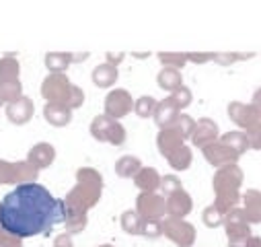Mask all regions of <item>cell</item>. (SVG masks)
I'll return each mask as SVG.
<instances>
[{
  "mask_svg": "<svg viewBox=\"0 0 261 247\" xmlns=\"http://www.w3.org/2000/svg\"><path fill=\"white\" fill-rule=\"evenodd\" d=\"M247 247H261V237H255V235H251V239H249Z\"/></svg>",
  "mask_w": 261,
  "mask_h": 247,
  "instance_id": "48",
  "label": "cell"
},
{
  "mask_svg": "<svg viewBox=\"0 0 261 247\" xmlns=\"http://www.w3.org/2000/svg\"><path fill=\"white\" fill-rule=\"evenodd\" d=\"M159 60H161L163 68H175V70H181L189 62L187 54H183V52H161Z\"/></svg>",
  "mask_w": 261,
  "mask_h": 247,
  "instance_id": "31",
  "label": "cell"
},
{
  "mask_svg": "<svg viewBox=\"0 0 261 247\" xmlns=\"http://www.w3.org/2000/svg\"><path fill=\"white\" fill-rule=\"evenodd\" d=\"M226 113H228L230 121L234 124V126H239L241 130H249L251 126H255V124L259 121V117H261V111L255 105L241 103V101H230Z\"/></svg>",
  "mask_w": 261,
  "mask_h": 247,
  "instance_id": "11",
  "label": "cell"
},
{
  "mask_svg": "<svg viewBox=\"0 0 261 247\" xmlns=\"http://www.w3.org/2000/svg\"><path fill=\"white\" fill-rule=\"evenodd\" d=\"M245 136H247V142H249V149L253 151H261V126L255 124L249 130H245Z\"/></svg>",
  "mask_w": 261,
  "mask_h": 247,
  "instance_id": "41",
  "label": "cell"
},
{
  "mask_svg": "<svg viewBox=\"0 0 261 247\" xmlns=\"http://www.w3.org/2000/svg\"><path fill=\"white\" fill-rule=\"evenodd\" d=\"M251 105H255L259 111H261V87L253 93V99H251Z\"/></svg>",
  "mask_w": 261,
  "mask_h": 247,
  "instance_id": "47",
  "label": "cell"
},
{
  "mask_svg": "<svg viewBox=\"0 0 261 247\" xmlns=\"http://www.w3.org/2000/svg\"><path fill=\"white\" fill-rule=\"evenodd\" d=\"M54 247H74V245H72V241H70V235H68V233H64V235L56 237Z\"/></svg>",
  "mask_w": 261,
  "mask_h": 247,
  "instance_id": "45",
  "label": "cell"
},
{
  "mask_svg": "<svg viewBox=\"0 0 261 247\" xmlns=\"http://www.w3.org/2000/svg\"><path fill=\"white\" fill-rule=\"evenodd\" d=\"M144 237H161L163 235V220H144Z\"/></svg>",
  "mask_w": 261,
  "mask_h": 247,
  "instance_id": "42",
  "label": "cell"
},
{
  "mask_svg": "<svg viewBox=\"0 0 261 247\" xmlns=\"http://www.w3.org/2000/svg\"><path fill=\"white\" fill-rule=\"evenodd\" d=\"M134 99L129 95V91L125 89H113L111 93H107L105 97V115L113 117V119H121L125 117L129 111L134 109Z\"/></svg>",
  "mask_w": 261,
  "mask_h": 247,
  "instance_id": "10",
  "label": "cell"
},
{
  "mask_svg": "<svg viewBox=\"0 0 261 247\" xmlns=\"http://www.w3.org/2000/svg\"><path fill=\"white\" fill-rule=\"evenodd\" d=\"M167 161H169V165H171L175 171H185V169H189V167H191L193 153H191V149H189L187 144H183L179 151H175L173 155H169V157H167Z\"/></svg>",
  "mask_w": 261,
  "mask_h": 247,
  "instance_id": "30",
  "label": "cell"
},
{
  "mask_svg": "<svg viewBox=\"0 0 261 247\" xmlns=\"http://www.w3.org/2000/svg\"><path fill=\"white\" fill-rule=\"evenodd\" d=\"M181 109L167 97V99H163V101H159V105H156V111H154V121H156V126L161 128V130H165V128H173L175 126V121L179 119V113Z\"/></svg>",
  "mask_w": 261,
  "mask_h": 247,
  "instance_id": "17",
  "label": "cell"
},
{
  "mask_svg": "<svg viewBox=\"0 0 261 247\" xmlns=\"http://www.w3.org/2000/svg\"><path fill=\"white\" fill-rule=\"evenodd\" d=\"M187 60L193 62V64H206V62L214 60V54L212 52H189Z\"/></svg>",
  "mask_w": 261,
  "mask_h": 247,
  "instance_id": "43",
  "label": "cell"
},
{
  "mask_svg": "<svg viewBox=\"0 0 261 247\" xmlns=\"http://www.w3.org/2000/svg\"><path fill=\"white\" fill-rule=\"evenodd\" d=\"M119 223L127 235H142V231H144V218L136 210H125L121 214Z\"/></svg>",
  "mask_w": 261,
  "mask_h": 247,
  "instance_id": "27",
  "label": "cell"
},
{
  "mask_svg": "<svg viewBox=\"0 0 261 247\" xmlns=\"http://www.w3.org/2000/svg\"><path fill=\"white\" fill-rule=\"evenodd\" d=\"M161 175L154 167H142L140 173L134 177V183L136 188L142 192V194H152L156 190H161Z\"/></svg>",
  "mask_w": 261,
  "mask_h": 247,
  "instance_id": "21",
  "label": "cell"
},
{
  "mask_svg": "<svg viewBox=\"0 0 261 247\" xmlns=\"http://www.w3.org/2000/svg\"><path fill=\"white\" fill-rule=\"evenodd\" d=\"M70 64H72V54L70 52H49V54H45V68L49 70V75H66Z\"/></svg>",
  "mask_w": 261,
  "mask_h": 247,
  "instance_id": "22",
  "label": "cell"
},
{
  "mask_svg": "<svg viewBox=\"0 0 261 247\" xmlns=\"http://www.w3.org/2000/svg\"><path fill=\"white\" fill-rule=\"evenodd\" d=\"M76 181L103 185V175H101L97 169H93V167H81V169L76 171Z\"/></svg>",
  "mask_w": 261,
  "mask_h": 247,
  "instance_id": "38",
  "label": "cell"
},
{
  "mask_svg": "<svg viewBox=\"0 0 261 247\" xmlns=\"http://www.w3.org/2000/svg\"><path fill=\"white\" fill-rule=\"evenodd\" d=\"M193 208V200L185 190L175 192L167 198V216L171 218H185Z\"/></svg>",
  "mask_w": 261,
  "mask_h": 247,
  "instance_id": "15",
  "label": "cell"
},
{
  "mask_svg": "<svg viewBox=\"0 0 261 247\" xmlns=\"http://www.w3.org/2000/svg\"><path fill=\"white\" fill-rule=\"evenodd\" d=\"M202 220H204L206 227H210V229H218L220 225H224V214H222L214 204H210V206L204 208V212H202Z\"/></svg>",
  "mask_w": 261,
  "mask_h": 247,
  "instance_id": "35",
  "label": "cell"
},
{
  "mask_svg": "<svg viewBox=\"0 0 261 247\" xmlns=\"http://www.w3.org/2000/svg\"><path fill=\"white\" fill-rule=\"evenodd\" d=\"M39 171L29 161H5L0 159V185H11V183H35Z\"/></svg>",
  "mask_w": 261,
  "mask_h": 247,
  "instance_id": "5",
  "label": "cell"
},
{
  "mask_svg": "<svg viewBox=\"0 0 261 247\" xmlns=\"http://www.w3.org/2000/svg\"><path fill=\"white\" fill-rule=\"evenodd\" d=\"M179 109H185L187 105H191V101H193V93H191V89L189 87H181V89H177L175 93H171V97H169Z\"/></svg>",
  "mask_w": 261,
  "mask_h": 247,
  "instance_id": "37",
  "label": "cell"
},
{
  "mask_svg": "<svg viewBox=\"0 0 261 247\" xmlns=\"http://www.w3.org/2000/svg\"><path fill=\"white\" fill-rule=\"evenodd\" d=\"M70 89H72V83L68 81L66 75H47L41 83V97L47 103H64L66 105Z\"/></svg>",
  "mask_w": 261,
  "mask_h": 247,
  "instance_id": "8",
  "label": "cell"
},
{
  "mask_svg": "<svg viewBox=\"0 0 261 247\" xmlns=\"http://www.w3.org/2000/svg\"><path fill=\"white\" fill-rule=\"evenodd\" d=\"M220 140V128H218V124L212 119V117H200L198 124H195V132L191 136V142L193 146H208L212 142Z\"/></svg>",
  "mask_w": 261,
  "mask_h": 247,
  "instance_id": "13",
  "label": "cell"
},
{
  "mask_svg": "<svg viewBox=\"0 0 261 247\" xmlns=\"http://www.w3.org/2000/svg\"><path fill=\"white\" fill-rule=\"evenodd\" d=\"M156 83L163 91H169V93H175L177 89L183 87V77H181V70H175V68H163L159 75H156Z\"/></svg>",
  "mask_w": 261,
  "mask_h": 247,
  "instance_id": "25",
  "label": "cell"
},
{
  "mask_svg": "<svg viewBox=\"0 0 261 247\" xmlns=\"http://www.w3.org/2000/svg\"><path fill=\"white\" fill-rule=\"evenodd\" d=\"M257 124H259V126H261V117H259V121H257Z\"/></svg>",
  "mask_w": 261,
  "mask_h": 247,
  "instance_id": "51",
  "label": "cell"
},
{
  "mask_svg": "<svg viewBox=\"0 0 261 247\" xmlns=\"http://www.w3.org/2000/svg\"><path fill=\"white\" fill-rule=\"evenodd\" d=\"M179 190H183V185H181V179L177 175H163V179H161V192H163L165 198L173 196Z\"/></svg>",
  "mask_w": 261,
  "mask_h": 247,
  "instance_id": "36",
  "label": "cell"
},
{
  "mask_svg": "<svg viewBox=\"0 0 261 247\" xmlns=\"http://www.w3.org/2000/svg\"><path fill=\"white\" fill-rule=\"evenodd\" d=\"M21 64L19 60L13 56L0 58V83H9V81H19Z\"/></svg>",
  "mask_w": 261,
  "mask_h": 247,
  "instance_id": "29",
  "label": "cell"
},
{
  "mask_svg": "<svg viewBox=\"0 0 261 247\" xmlns=\"http://www.w3.org/2000/svg\"><path fill=\"white\" fill-rule=\"evenodd\" d=\"M87 223H89L87 212H81V210H74V208H68L66 206V218H64V227H66V233L68 235L83 233L87 229Z\"/></svg>",
  "mask_w": 261,
  "mask_h": 247,
  "instance_id": "26",
  "label": "cell"
},
{
  "mask_svg": "<svg viewBox=\"0 0 261 247\" xmlns=\"http://www.w3.org/2000/svg\"><path fill=\"white\" fill-rule=\"evenodd\" d=\"M202 155H204V159H206L210 165H214L216 169H222V167H226V165H234V163H239V159H241L232 149H228V146L222 144L220 140H216V142L204 146V149H202Z\"/></svg>",
  "mask_w": 261,
  "mask_h": 247,
  "instance_id": "12",
  "label": "cell"
},
{
  "mask_svg": "<svg viewBox=\"0 0 261 247\" xmlns=\"http://www.w3.org/2000/svg\"><path fill=\"white\" fill-rule=\"evenodd\" d=\"M83 103H85V91H83L79 85H72L70 95H68V99H66V107H70V109L74 111V109H79Z\"/></svg>",
  "mask_w": 261,
  "mask_h": 247,
  "instance_id": "40",
  "label": "cell"
},
{
  "mask_svg": "<svg viewBox=\"0 0 261 247\" xmlns=\"http://www.w3.org/2000/svg\"><path fill=\"white\" fill-rule=\"evenodd\" d=\"M140 169H142V161L138 157H134V155H123L115 163V173L119 177H123V179H129V177L134 179L140 173Z\"/></svg>",
  "mask_w": 261,
  "mask_h": 247,
  "instance_id": "24",
  "label": "cell"
},
{
  "mask_svg": "<svg viewBox=\"0 0 261 247\" xmlns=\"http://www.w3.org/2000/svg\"><path fill=\"white\" fill-rule=\"evenodd\" d=\"M185 144V138L175 130V128H165L159 132L156 136V146H159V153L167 159L169 155H173L175 151H179L181 146Z\"/></svg>",
  "mask_w": 261,
  "mask_h": 247,
  "instance_id": "19",
  "label": "cell"
},
{
  "mask_svg": "<svg viewBox=\"0 0 261 247\" xmlns=\"http://www.w3.org/2000/svg\"><path fill=\"white\" fill-rule=\"evenodd\" d=\"M220 142H222V144H226L228 149H232L239 157H243V155L249 151L247 136H245V132H241V130H234V132H226V134H222V136H220Z\"/></svg>",
  "mask_w": 261,
  "mask_h": 247,
  "instance_id": "28",
  "label": "cell"
},
{
  "mask_svg": "<svg viewBox=\"0 0 261 247\" xmlns=\"http://www.w3.org/2000/svg\"><path fill=\"white\" fill-rule=\"evenodd\" d=\"M33 111H35L33 101L23 95L21 99H17V101H13V103L7 105V119L11 124H15V126H23V124L31 121Z\"/></svg>",
  "mask_w": 261,
  "mask_h": 247,
  "instance_id": "14",
  "label": "cell"
},
{
  "mask_svg": "<svg viewBox=\"0 0 261 247\" xmlns=\"http://www.w3.org/2000/svg\"><path fill=\"white\" fill-rule=\"evenodd\" d=\"M117 77H119L117 66H111V64H107V62H105V64L95 66V70H93V75H91L93 83H95L99 89H109V87H113L115 81H117Z\"/></svg>",
  "mask_w": 261,
  "mask_h": 247,
  "instance_id": "23",
  "label": "cell"
},
{
  "mask_svg": "<svg viewBox=\"0 0 261 247\" xmlns=\"http://www.w3.org/2000/svg\"><path fill=\"white\" fill-rule=\"evenodd\" d=\"M156 105H159V101H156L154 97H150V95H142V97L136 99V103H134V111H136L138 117H154Z\"/></svg>",
  "mask_w": 261,
  "mask_h": 247,
  "instance_id": "32",
  "label": "cell"
},
{
  "mask_svg": "<svg viewBox=\"0 0 261 247\" xmlns=\"http://www.w3.org/2000/svg\"><path fill=\"white\" fill-rule=\"evenodd\" d=\"M27 161L37 169H47L54 161H56V149L49 144V142H37L35 146H31L29 155H27Z\"/></svg>",
  "mask_w": 261,
  "mask_h": 247,
  "instance_id": "16",
  "label": "cell"
},
{
  "mask_svg": "<svg viewBox=\"0 0 261 247\" xmlns=\"http://www.w3.org/2000/svg\"><path fill=\"white\" fill-rule=\"evenodd\" d=\"M136 212L144 220H163L165 214H167V198L159 196L156 192L140 194L136 198Z\"/></svg>",
  "mask_w": 261,
  "mask_h": 247,
  "instance_id": "9",
  "label": "cell"
},
{
  "mask_svg": "<svg viewBox=\"0 0 261 247\" xmlns=\"http://www.w3.org/2000/svg\"><path fill=\"white\" fill-rule=\"evenodd\" d=\"M253 54H234V52H222V54H214V62L220 66H230L239 60H247L251 58Z\"/></svg>",
  "mask_w": 261,
  "mask_h": 247,
  "instance_id": "39",
  "label": "cell"
},
{
  "mask_svg": "<svg viewBox=\"0 0 261 247\" xmlns=\"http://www.w3.org/2000/svg\"><path fill=\"white\" fill-rule=\"evenodd\" d=\"M101 192H103V185L76 181V185L66 194V198H64V202H66L68 208H74V210H81V212H89L101 200Z\"/></svg>",
  "mask_w": 261,
  "mask_h": 247,
  "instance_id": "4",
  "label": "cell"
},
{
  "mask_svg": "<svg viewBox=\"0 0 261 247\" xmlns=\"http://www.w3.org/2000/svg\"><path fill=\"white\" fill-rule=\"evenodd\" d=\"M125 58V54H107V64H111V66H117L119 64V62Z\"/></svg>",
  "mask_w": 261,
  "mask_h": 247,
  "instance_id": "46",
  "label": "cell"
},
{
  "mask_svg": "<svg viewBox=\"0 0 261 247\" xmlns=\"http://www.w3.org/2000/svg\"><path fill=\"white\" fill-rule=\"evenodd\" d=\"M66 218V202L49 194L41 183H23L0 202V229L25 239L49 235Z\"/></svg>",
  "mask_w": 261,
  "mask_h": 247,
  "instance_id": "1",
  "label": "cell"
},
{
  "mask_svg": "<svg viewBox=\"0 0 261 247\" xmlns=\"http://www.w3.org/2000/svg\"><path fill=\"white\" fill-rule=\"evenodd\" d=\"M163 235L179 247H191L195 243V227L185 218H163Z\"/></svg>",
  "mask_w": 261,
  "mask_h": 247,
  "instance_id": "7",
  "label": "cell"
},
{
  "mask_svg": "<svg viewBox=\"0 0 261 247\" xmlns=\"http://www.w3.org/2000/svg\"><path fill=\"white\" fill-rule=\"evenodd\" d=\"M0 233H3V229H0Z\"/></svg>",
  "mask_w": 261,
  "mask_h": 247,
  "instance_id": "52",
  "label": "cell"
},
{
  "mask_svg": "<svg viewBox=\"0 0 261 247\" xmlns=\"http://www.w3.org/2000/svg\"><path fill=\"white\" fill-rule=\"evenodd\" d=\"M89 130H91V136L99 142H109L113 146H121L125 142V128L117 119H113L105 113L93 117Z\"/></svg>",
  "mask_w": 261,
  "mask_h": 247,
  "instance_id": "3",
  "label": "cell"
},
{
  "mask_svg": "<svg viewBox=\"0 0 261 247\" xmlns=\"http://www.w3.org/2000/svg\"><path fill=\"white\" fill-rule=\"evenodd\" d=\"M99 247H113V245H109V243H105V245H99Z\"/></svg>",
  "mask_w": 261,
  "mask_h": 247,
  "instance_id": "50",
  "label": "cell"
},
{
  "mask_svg": "<svg viewBox=\"0 0 261 247\" xmlns=\"http://www.w3.org/2000/svg\"><path fill=\"white\" fill-rule=\"evenodd\" d=\"M0 97L5 99V103H13L23 97V85L21 81H9V83H0Z\"/></svg>",
  "mask_w": 261,
  "mask_h": 247,
  "instance_id": "33",
  "label": "cell"
},
{
  "mask_svg": "<svg viewBox=\"0 0 261 247\" xmlns=\"http://www.w3.org/2000/svg\"><path fill=\"white\" fill-rule=\"evenodd\" d=\"M3 105H5V99H3V97H0V107H3Z\"/></svg>",
  "mask_w": 261,
  "mask_h": 247,
  "instance_id": "49",
  "label": "cell"
},
{
  "mask_svg": "<svg viewBox=\"0 0 261 247\" xmlns=\"http://www.w3.org/2000/svg\"><path fill=\"white\" fill-rule=\"evenodd\" d=\"M0 247H23V243H21L19 237L3 231V233H0Z\"/></svg>",
  "mask_w": 261,
  "mask_h": 247,
  "instance_id": "44",
  "label": "cell"
},
{
  "mask_svg": "<svg viewBox=\"0 0 261 247\" xmlns=\"http://www.w3.org/2000/svg\"><path fill=\"white\" fill-rule=\"evenodd\" d=\"M195 124H198V121H195L191 115L181 113V115H179V119L175 121V126H173V128H175V130H177L185 140H187V138H191V136H193V132H195Z\"/></svg>",
  "mask_w": 261,
  "mask_h": 247,
  "instance_id": "34",
  "label": "cell"
},
{
  "mask_svg": "<svg viewBox=\"0 0 261 247\" xmlns=\"http://www.w3.org/2000/svg\"><path fill=\"white\" fill-rule=\"evenodd\" d=\"M243 212H245L249 225L261 223V192L259 190L251 188L243 194Z\"/></svg>",
  "mask_w": 261,
  "mask_h": 247,
  "instance_id": "20",
  "label": "cell"
},
{
  "mask_svg": "<svg viewBox=\"0 0 261 247\" xmlns=\"http://www.w3.org/2000/svg\"><path fill=\"white\" fill-rule=\"evenodd\" d=\"M43 117L54 128H64V126H68L72 119V109L66 107L64 103H45Z\"/></svg>",
  "mask_w": 261,
  "mask_h": 247,
  "instance_id": "18",
  "label": "cell"
},
{
  "mask_svg": "<svg viewBox=\"0 0 261 247\" xmlns=\"http://www.w3.org/2000/svg\"><path fill=\"white\" fill-rule=\"evenodd\" d=\"M245 173L239 167V163L234 165H226L222 169H218L212 177V188H214V206L226 216L230 210L239 208V202L243 200L241 194V185H243Z\"/></svg>",
  "mask_w": 261,
  "mask_h": 247,
  "instance_id": "2",
  "label": "cell"
},
{
  "mask_svg": "<svg viewBox=\"0 0 261 247\" xmlns=\"http://www.w3.org/2000/svg\"><path fill=\"white\" fill-rule=\"evenodd\" d=\"M224 231L228 237V247H247L251 239V225L243 208H234L224 216Z\"/></svg>",
  "mask_w": 261,
  "mask_h": 247,
  "instance_id": "6",
  "label": "cell"
}]
</instances>
